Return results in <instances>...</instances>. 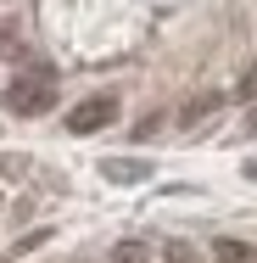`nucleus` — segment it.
I'll return each mask as SVG.
<instances>
[{"instance_id":"nucleus-1","label":"nucleus","mask_w":257,"mask_h":263,"mask_svg":"<svg viewBox=\"0 0 257 263\" xmlns=\"http://www.w3.org/2000/svg\"><path fill=\"white\" fill-rule=\"evenodd\" d=\"M6 106H11L17 118H45V112L56 106L51 79H45V73H39L34 84H28V79H11V84H6Z\"/></svg>"},{"instance_id":"nucleus-3","label":"nucleus","mask_w":257,"mask_h":263,"mask_svg":"<svg viewBox=\"0 0 257 263\" xmlns=\"http://www.w3.org/2000/svg\"><path fill=\"white\" fill-rule=\"evenodd\" d=\"M101 179H112V185H146V179H151V162H140V157H106L101 162Z\"/></svg>"},{"instance_id":"nucleus-5","label":"nucleus","mask_w":257,"mask_h":263,"mask_svg":"<svg viewBox=\"0 0 257 263\" xmlns=\"http://www.w3.org/2000/svg\"><path fill=\"white\" fill-rule=\"evenodd\" d=\"M224 106V96H196V101H185V112H179V123H202L207 112H218Z\"/></svg>"},{"instance_id":"nucleus-4","label":"nucleus","mask_w":257,"mask_h":263,"mask_svg":"<svg viewBox=\"0 0 257 263\" xmlns=\"http://www.w3.org/2000/svg\"><path fill=\"white\" fill-rule=\"evenodd\" d=\"M212 258L218 263H257V252L246 241H235V235H218V241H212Z\"/></svg>"},{"instance_id":"nucleus-10","label":"nucleus","mask_w":257,"mask_h":263,"mask_svg":"<svg viewBox=\"0 0 257 263\" xmlns=\"http://www.w3.org/2000/svg\"><path fill=\"white\" fill-rule=\"evenodd\" d=\"M246 179H257V162H246Z\"/></svg>"},{"instance_id":"nucleus-6","label":"nucleus","mask_w":257,"mask_h":263,"mask_svg":"<svg viewBox=\"0 0 257 263\" xmlns=\"http://www.w3.org/2000/svg\"><path fill=\"white\" fill-rule=\"evenodd\" d=\"M151 247L146 241H112V263H146Z\"/></svg>"},{"instance_id":"nucleus-11","label":"nucleus","mask_w":257,"mask_h":263,"mask_svg":"<svg viewBox=\"0 0 257 263\" xmlns=\"http://www.w3.org/2000/svg\"><path fill=\"white\" fill-rule=\"evenodd\" d=\"M78 263H90V258H78Z\"/></svg>"},{"instance_id":"nucleus-7","label":"nucleus","mask_w":257,"mask_h":263,"mask_svg":"<svg viewBox=\"0 0 257 263\" xmlns=\"http://www.w3.org/2000/svg\"><path fill=\"white\" fill-rule=\"evenodd\" d=\"M156 252H162V263H202V252H196L190 241H162Z\"/></svg>"},{"instance_id":"nucleus-8","label":"nucleus","mask_w":257,"mask_h":263,"mask_svg":"<svg viewBox=\"0 0 257 263\" xmlns=\"http://www.w3.org/2000/svg\"><path fill=\"white\" fill-rule=\"evenodd\" d=\"M45 241H51V230H28V235L17 241V252H34V247H45Z\"/></svg>"},{"instance_id":"nucleus-9","label":"nucleus","mask_w":257,"mask_h":263,"mask_svg":"<svg viewBox=\"0 0 257 263\" xmlns=\"http://www.w3.org/2000/svg\"><path fill=\"white\" fill-rule=\"evenodd\" d=\"M241 90H246V96H257V67L246 73V84H241Z\"/></svg>"},{"instance_id":"nucleus-2","label":"nucleus","mask_w":257,"mask_h":263,"mask_svg":"<svg viewBox=\"0 0 257 263\" xmlns=\"http://www.w3.org/2000/svg\"><path fill=\"white\" fill-rule=\"evenodd\" d=\"M112 118H117V96H90L78 112H67V129H73V135H95Z\"/></svg>"}]
</instances>
